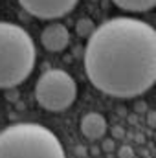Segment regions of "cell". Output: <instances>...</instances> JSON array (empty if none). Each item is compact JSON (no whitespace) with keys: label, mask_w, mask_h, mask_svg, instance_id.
<instances>
[{"label":"cell","mask_w":156,"mask_h":158,"mask_svg":"<svg viewBox=\"0 0 156 158\" xmlns=\"http://www.w3.org/2000/svg\"><path fill=\"white\" fill-rule=\"evenodd\" d=\"M90 83L114 98H134L156 83V30L143 20L116 17L103 22L84 48Z\"/></svg>","instance_id":"6da1fadb"},{"label":"cell","mask_w":156,"mask_h":158,"mask_svg":"<svg viewBox=\"0 0 156 158\" xmlns=\"http://www.w3.org/2000/svg\"><path fill=\"white\" fill-rule=\"evenodd\" d=\"M35 66V44L24 28L0 22V88H13L30 77Z\"/></svg>","instance_id":"7a4b0ae2"},{"label":"cell","mask_w":156,"mask_h":158,"mask_svg":"<svg viewBox=\"0 0 156 158\" xmlns=\"http://www.w3.org/2000/svg\"><path fill=\"white\" fill-rule=\"evenodd\" d=\"M0 158H66L59 138L39 123H17L0 132Z\"/></svg>","instance_id":"3957f363"},{"label":"cell","mask_w":156,"mask_h":158,"mask_svg":"<svg viewBox=\"0 0 156 158\" xmlns=\"http://www.w3.org/2000/svg\"><path fill=\"white\" fill-rule=\"evenodd\" d=\"M77 98V85L64 70H48L35 85V99L42 109L50 112L66 110Z\"/></svg>","instance_id":"277c9868"},{"label":"cell","mask_w":156,"mask_h":158,"mask_svg":"<svg viewBox=\"0 0 156 158\" xmlns=\"http://www.w3.org/2000/svg\"><path fill=\"white\" fill-rule=\"evenodd\" d=\"M79 0H18V4L33 17L53 20L68 15Z\"/></svg>","instance_id":"5b68a950"},{"label":"cell","mask_w":156,"mask_h":158,"mask_svg":"<svg viewBox=\"0 0 156 158\" xmlns=\"http://www.w3.org/2000/svg\"><path fill=\"white\" fill-rule=\"evenodd\" d=\"M40 44L44 46V50L48 52H63L68 44H70V31L64 24H59V22H53V24H48L42 33H40Z\"/></svg>","instance_id":"8992f818"},{"label":"cell","mask_w":156,"mask_h":158,"mask_svg":"<svg viewBox=\"0 0 156 158\" xmlns=\"http://www.w3.org/2000/svg\"><path fill=\"white\" fill-rule=\"evenodd\" d=\"M81 132L88 140H99L107 132V119L99 112H88L81 119Z\"/></svg>","instance_id":"52a82bcc"},{"label":"cell","mask_w":156,"mask_h":158,"mask_svg":"<svg viewBox=\"0 0 156 158\" xmlns=\"http://www.w3.org/2000/svg\"><path fill=\"white\" fill-rule=\"evenodd\" d=\"M119 9L130 13H143L156 6V0H112Z\"/></svg>","instance_id":"ba28073f"},{"label":"cell","mask_w":156,"mask_h":158,"mask_svg":"<svg viewBox=\"0 0 156 158\" xmlns=\"http://www.w3.org/2000/svg\"><path fill=\"white\" fill-rule=\"evenodd\" d=\"M76 30L81 37H92V33L96 31L94 28V22L90 19H79L77 24H76Z\"/></svg>","instance_id":"9c48e42d"}]
</instances>
